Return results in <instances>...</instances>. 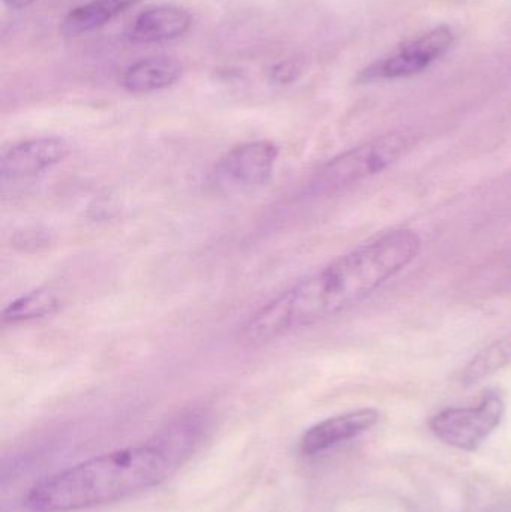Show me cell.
<instances>
[{
  "label": "cell",
  "instance_id": "1",
  "mask_svg": "<svg viewBox=\"0 0 511 512\" xmlns=\"http://www.w3.org/2000/svg\"><path fill=\"white\" fill-rule=\"evenodd\" d=\"M422 251L416 231L398 230L339 256L258 309L242 327L243 342L263 345L320 324L371 297Z\"/></svg>",
  "mask_w": 511,
  "mask_h": 512
},
{
  "label": "cell",
  "instance_id": "2",
  "mask_svg": "<svg viewBox=\"0 0 511 512\" xmlns=\"http://www.w3.org/2000/svg\"><path fill=\"white\" fill-rule=\"evenodd\" d=\"M206 426L201 412H189L153 441L92 457L45 478L29 490L24 505L32 512H74L152 489L177 471Z\"/></svg>",
  "mask_w": 511,
  "mask_h": 512
},
{
  "label": "cell",
  "instance_id": "3",
  "mask_svg": "<svg viewBox=\"0 0 511 512\" xmlns=\"http://www.w3.org/2000/svg\"><path fill=\"white\" fill-rule=\"evenodd\" d=\"M413 138L405 131L390 132L333 159L320 176V186L341 188L383 173L410 150Z\"/></svg>",
  "mask_w": 511,
  "mask_h": 512
},
{
  "label": "cell",
  "instance_id": "4",
  "mask_svg": "<svg viewBox=\"0 0 511 512\" xmlns=\"http://www.w3.org/2000/svg\"><path fill=\"white\" fill-rule=\"evenodd\" d=\"M506 403L498 394H489L477 406L450 408L429 421L432 433L449 447L476 451L500 427Z\"/></svg>",
  "mask_w": 511,
  "mask_h": 512
},
{
  "label": "cell",
  "instance_id": "5",
  "mask_svg": "<svg viewBox=\"0 0 511 512\" xmlns=\"http://www.w3.org/2000/svg\"><path fill=\"white\" fill-rule=\"evenodd\" d=\"M455 44V35L447 26L435 27L431 32L420 35L399 45L393 53L363 69L360 81L399 80L422 74L432 63L449 53Z\"/></svg>",
  "mask_w": 511,
  "mask_h": 512
},
{
  "label": "cell",
  "instance_id": "6",
  "mask_svg": "<svg viewBox=\"0 0 511 512\" xmlns=\"http://www.w3.org/2000/svg\"><path fill=\"white\" fill-rule=\"evenodd\" d=\"M279 149L272 141L257 140L240 144L225 153L216 164V176L231 185H266L275 173Z\"/></svg>",
  "mask_w": 511,
  "mask_h": 512
},
{
  "label": "cell",
  "instance_id": "7",
  "mask_svg": "<svg viewBox=\"0 0 511 512\" xmlns=\"http://www.w3.org/2000/svg\"><path fill=\"white\" fill-rule=\"evenodd\" d=\"M71 146L62 137H36L14 144L0 159L5 180L29 179L68 158Z\"/></svg>",
  "mask_w": 511,
  "mask_h": 512
},
{
  "label": "cell",
  "instance_id": "8",
  "mask_svg": "<svg viewBox=\"0 0 511 512\" xmlns=\"http://www.w3.org/2000/svg\"><path fill=\"white\" fill-rule=\"evenodd\" d=\"M380 420L378 411L372 408L356 409L327 418L312 426L300 441V451L306 456H315L336 445L363 435Z\"/></svg>",
  "mask_w": 511,
  "mask_h": 512
},
{
  "label": "cell",
  "instance_id": "9",
  "mask_svg": "<svg viewBox=\"0 0 511 512\" xmlns=\"http://www.w3.org/2000/svg\"><path fill=\"white\" fill-rule=\"evenodd\" d=\"M192 26L188 9L176 5H156L137 15L128 30L132 44L152 45L173 41L185 35Z\"/></svg>",
  "mask_w": 511,
  "mask_h": 512
},
{
  "label": "cell",
  "instance_id": "10",
  "mask_svg": "<svg viewBox=\"0 0 511 512\" xmlns=\"http://www.w3.org/2000/svg\"><path fill=\"white\" fill-rule=\"evenodd\" d=\"M183 66L170 57H149L126 69L122 86L129 93H153L174 86L182 78Z\"/></svg>",
  "mask_w": 511,
  "mask_h": 512
},
{
  "label": "cell",
  "instance_id": "11",
  "mask_svg": "<svg viewBox=\"0 0 511 512\" xmlns=\"http://www.w3.org/2000/svg\"><path fill=\"white\" fill-rule=\"evenodd\" d=\"M141 0H92L72 9L62 23V32L68 36L83 35L110 23Z\"/></svg>",
  "mask_w": 511,
  "mask_h": 512
},
{
  "label": "cell",
  "instance_id": "12",
  "mask_svg": "<svg viewBox=\"0 0 511 512\" xmlns=\"http://www.w3.org/2000/svg\"><path fill=\"white\" fill-rule=\"evenodd\" d=\"M62 306L59 295L48 288H39L15 298L3 309V324H24L54 315Z\"/></svg>",
  "mask_w": 511,
  "mask_h": 512
},
{
  "label": "cell",
  "instance_id": "13",
  "mask_svg": "<svg viewBox=\"0 0 511 512\" xmlns=\"http://www.w3.org/2000/svg\"><path fill=\"white\" fill-rule=\"evenodd\" d=\"M511 361V340L503 339L482 349L461 373L464 385H473L500 372Z\"/></svg>",
  "mask_w": 511,
  "mask_h": 512
},
{
  "label": "cell",
  "instance_id": "14",
  "mask_svg": "<svg viewBox=\"0 0 511 512\" xmlns=\"http://www.w3.org/2000/svg\"><path fill=\"white\" fill-rule=\"evenodd\" d=\"M300 74V65L294 60H285L273 68L272 78L278 83L288 84L293 83Z\"/></svg>",
  "mask_w": 511,
  "mask_h": 512
},
{
  "label": "cell",
  "instance_id": "15",
  "mask_svg": "<svg viewBox=\"0 0 511 512\" xmlns=\"http://www.w3.org/2000/svg\"><path fill=\"white\" fill-rule=\"evenodd\" d=\"M3 2H5L9 8L23 9L27 8L29 5H32V3H35L36 0H3Z\"/></svg>",
  "mask_w": 511,
  "mask_h": 512
}]
</instances>
